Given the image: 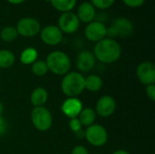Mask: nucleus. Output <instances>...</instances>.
I'll list each match as a JSON object with an SVG mask.
<instances>
[{"label": "nucleus", "instance_id": "1", "mask_svg": "<svg viewBox=\"0 0 155 154\" xmlns=\"http://www.w3.org/2000/svg\"><path fill=\"white\" fill-rule=\"evenodd\" d=\"M96 61L103 64H113L122 55V47L115 39L105 37L95 43L93 52Z\"/></svg>", "mask_w": 155, "mask_h": 154}, {"label": "nucleus", "instance_id": "2", "mask_svg": "<svg viewBox=\"0 0 155 154\" xmlns=\"http://www.w3.org/2000/svg\"><path fill=\"white\" fill-rule=\"evenodd\" d=\"M61 90L66 97H77L84 89V76L78 72H69L64 75Z\"/></svg>", "mask_w": 155, "mask_h": 154}, {"label": "nucleus", "instance_id": "3", "mask_svg": "<svg viewBox=\"0 0 155 154\" xmlns=\"http://www.w3.org/2000/svg\"><path fill=\"white\" fill-rule=\"evenodd\" d=\"M48 71L55 75H64L70 72L72 63L70 57L63 51L51 52L45 60Z\"/></svg>", "mask_w": 155, "mask_h": 154}, {"label": "nucleus", "instance_id": "4", "mask_svg": "<svg viewBox=\"0 0 155 154\" xmlns=\"http://www.w3.org/2000/svg\"><path fill=\"white\" fill-rule=\"evenodd\" d=\"M31 121L37 131L47 132L53 125V115L45 106L34 107L31 112Z\"/></svg>", "mask_w": 155, "mask_h": 154}, {"label": "nucleus", "instance_id": "5", "mask_svg": "<svg viewBox=\"0 0 155 154\" xmlns=\"http://www.w3.org/2000/svg\"><path fill=\"white\" fill-rule=\"evenodd\" d=\"M84 138L89 144L94 147H102L108 141L107 130L101 124L94 123L84 131Z\"/></svg>", "mask_w": 155, "mask_h": 154}, {"label": "nucleus", "instance_id": "6", "mask_svg": "<svg viewBox=\"0 0 155 154\" xmlns=\"http://www.w3.org/2000/svg\"><path fill=\"white\" fill-rule=\"evenodd\" d=\"M16 31L18 35L24 37H34L41 31L39 21L34 17H23L16 24Z\"/></svg>", "mask_w": 155, "mask_h": 154}, {"label": "nucleus", "instance_id": "7", "mask_svg": "<svg viewBox=\"0 0 155 154\" xmlns=\"http://www.w3.org/2000/svg\"><path fill=\"white\" fill-rule=\"evenodd\" d=\"M57 26L63 34H72L78 30L80 26V21L77 18L75 13L72 11L65 12L60 15Z\"/></svg>", "mask_w": 155, "mask_h": 154}, {"label": "nucleus", "instance_id": "8", "mask_svg": "<svg viewBox=\"0 0 155 154\" xmlns=\"http://www.w3.org/2000/svg\"><path fill=\"white\" fill-rule=\"evenodd\" d=\"M136 76L143 84H155V64L153 62H142L136 67Z\"/></svg>", "mask_w": 155, "mask_h": 154}, {"label": "nucleus", "instance_id": "9", "mask_svg": "<svg viewBox=\"0 0 155 154\" xmlns=\"http://www.w3.org/2000/svg\"><path fill=\"white\" fill-rule=\"evenodd\" d=\"M84 36L93 43H97L106 37V25L101 21H93L84 28Z\"/></svg>", "mask_w": 155, "mask_h": 154}, {"label": "nucleus", "instance_id": "10", "mask_svg": "<svg viewBox=\"0 0 155 154\" xmlns=\"http://www.w3.org/2000/svg\"><path fill=\"white\" fill-rule=\"evenodd\" d=\"M39 34L42 42L50 46L57 45L63 40V33L57 25H46L43 29H41Z\"/></svg>", "mask_w": 155, "mask_h": 154}, {"label": "nucleus", "instance_id": "11", "mask_svg": "<svg viewBox=\"0 0 155 154\" xmlns=\"http://www.w3.org/2000/svg\"><path fill=\"white\" fill-rule=\"evenodd\" d=\"M116 110V102L111 95H104L100 97L95 104L96 115L108 118L114 113Z\"/></svg>", "mask_w": 155, "mask_h": 154}, {"label": "nucleus", "instance_id": "12", "mask_svg": "<svg viewBox=\"0 0 155 154\" xmlns=\"http://www.w3.org/2000/svg\"><path fill=\"white\" fill-rule=\"evenodd\" d=\"M83 108V103L78 97H67L61 105L62 113L69 119L78 117Z\"/></svg>", "mask_w": 155, "mask_h": 154}, {"label": "nucleus", "instance_id": "13", "mask_svg": "<svg viewBox=\"0 0 155 154\" xmlns=\"http://www.w3.org/2000/svg\"><path fill=\"white\" fill-rule=\"evenodd\" d=\"M76 68L82 72L86 73L94 69L96 64V59L93 54V52L84 50L78 54L76 57Z\"/></svg>", "mask_w": 155, "mask_h": 154}, {"label": "nucleus", "instance_id": "14", "mask_svg": "<svg viewBox=\"0 0 155 154\" xmlns=\"http://www.w3.org/2000/svg\"><path fill=\"white\" fill-rule=\"evenodd\" d=\"M75 15L80 22L89 24L95 18L96 11L90 2H83L78 5Z\"/></svg>", "mask_w": 155, "mask_h": 154}, {"label": "nucleus", "instance_id": "15", "mask_svg": "<svg viewBox=\"0 0 155 154\" xmlns=\"http://www.w3.org/2000/svg\"><path fill=\"white\" fill-rule=\"evenodd\" d=\"M113 25L117 30L118 36L126 37V36L131 35L134 33V24L132 23L131 20H129L126 17H118V18H116L114 21Z\"/></svg>", "mask_w": 155, "mask_h": 154}, {"label": "nucleus", "instance_id": "16", "mask_svg": "<svg viewBox=\"0 0 155 154\" xmlns=\"http://www.w3.org/2000/svg\"><path fill=\"white\" fill-rule=\"evenodd\" d=\"M48 100V92L44 87H36L30 95V102L34 107L45 106Z\"/></svg>", "mask_w": 155, "mask_h": 154}, {"label": "nucleus", "instance_id": "17", "mask_svg": "<svg viewBox=\"0 0 155 154\" xmlns=\"http://www.w3.org/2000/svg\"><path fill=\"white\" fill-rule=\"evenodd\" d=\"M103 79L97 74H90L84 77V89L95 93L102 89L103 87Z\"/></svg>", "mask_w": 155, "mask_h": 154}, {"label": "nucleus", "instance_id": "18", "mask_svg": "<svg viewBox=\"0 0 155 154\" xmlns=\"http://www.w3.org/2000/svg\"><path fill=\"white\" fill-rule=\"evenodd\" d=\"M77 118L80 121L82 126L88 127L95 123L96 113L92 108H83V110L81 111Z\"/></svg>", "mask_w": 155, "mask_h": 154}, {"label": "nucleus", "instance_id": "19", "mask_svg": "<svg viewBox=\"0 0 155 154\" xmlns=\"http://www.w3.org/2000/svg\"><path fill=\"white\" fill-rule=\"evenodd\" d=\"M38 58V52L34 47H26L25 48L20 54V62L23 64H34Z\"/></svg>", "mask_w": 155, "mask_h": 154}, {"label": "nucleus", "instance_id": "20", "mask_svg": "<svg viewBox=\"0 0 155 154\" xmlns=\"http://www.w3.org/2000/svg\"><path fill=\"white\" fill-rule=\"evenodd\" d=\"M76 2L77 0H50L49 3L55 10L65 13L71 12L74 8Z\"/></svg>", "mask_w": 155, "mask_h": 154}, {"label": "nucleus", "instance_id": "21", "mask_svg": "<svg viewBox=\"0 0 155 154\" xmlns=\"http://www.w3.org/2000/svg\"><path fill=\"white\" fill-rule=\"evenodd\" d=\"M15 62V54L6 49L0 50V68L1 69H7L14 65Z\"/></svg>", "mask_w": 155, "mask_h": 154}, {"label": "nucleus", "instance_id": "22", "mask_svg": "<svg viewBox=\"0 0 155 154\" xmlns=\"http://www.w3.org/2000/svg\"><path fill=\"white\" fill-rule=\"evenodd\" d=\"M18 37V33L16 28L14 26H5L0 31V38L5 43L14 42Z\"/></svg>", "mask_w": 155, "mask_h": 154}, {"label": "nucleus", "instance_id": "23", "mask_svg": "<svg viewBox=\"0 0 155 154\" xmlns=\"http://www.w3.org/2000/svg\"><path fill=\"white\" fill-rule=\"evenodd\" d=\"M31 65H32L31 66V71L35 76L41 77V76L45 75L49 72L48 68H47V65H46V63L44 60H36Z\"/></svg>", "mask_w": 155, "mask_h": 154}, {"label": "nucleus", "instance_id": "24", "mask_svg": "<svg viewBox=\"0 0 155 154\" xmlns=\"http://www.w3.org/2000/svg\"><path fill=\"white\" fill-rule=\"evenodd\" d=\"M115 0H91V4L94 6V8L96 9H100V10H105L110 8L114 4Z\"/></svg>", "mask_w": 155, "mask_h": 154}, {"label": "nucleus", "instance_id": "25", "mask_svg": "<svg viewBox=\"0 0 155 154\" xmlns=\"http://www.w3.org/2000/svg\"><path fill=\"white\" fill-rule=\"evenodd\" d=\"M69 128L74 133H76L77 132L82 130L83 126H82L80 121L78 120V118L76 117V118L69 119Z\"/></svg>", "mask_w": 155, "mask_h": 154}, {"label": "nucleus", "instance_id": "26", "mask_svg": "<svg viewBox=\"0 0 155 154\" xmlns=\"http://www.w3.org/2000/svg\"><path fill=\"white\" fill-rule=\"evenodd\" d=\"M146 0H123L124 4L131 8H137L142 6Z\"/></svg>", "mask_w": 155, "mask_h": 154}, {"label": "nucleus", "instance_id": "27", "mask_svg": "<svg viewBox=\"0 0 155 154\" xmlns=\"http://www.w3.org/2000/svg\"><path fill=\"white\" fill-rule=\"evenodd\" d=\"M145 93H146L147 97H148L152 102H154L155 101V84H149V85H146V88H145Z\"/></svg>", "mask_w": 155, "mask_h": 154}, {"label": "nucleus", "instance_id": "28", "mask_svg": "<svg viewBox=\"0 0 155 154\" xmlns=\"http://www.w3.org/2000/svg\"><path fill=\"white\" fill-rule=\"evenodd\" d=\"M118 36V33L117 30L115 29V27L112 25L109 27H106V37L110 38V39H114Z\"/></svg>", "mask_w": 155, "mask_h": 154}, {"label": "nucleus", "instance_id": "29", "mask_svg": "<svg viewBox=\"0 0 155 154\" xmlns=\"http://www.w3.org/2000/svg\"><path fill=\"white\" fill-rule=\"evenodd\" d=\"M7 128H8V125H7L5 119L3 116H0V137L6 133Z\"/></svg>", "mask_w": 155, "mask_h": 154}, {"label": "nucleus", "instance_id": "30", "mask_svg": "<svg viewBox=\"0 0 155 154\" xmlns=\"http://www.w3.org/2000/svg\"><path fill=\"white\" fill-rule=\"evenodd\" d=\"M71 154H89L88 150L83 146V145H77L74 146L72 150V153Z\"/></svg>", "mask_w": 155, "mask_h": 154}, {"label": "nucleus", "instance_id": "31", "mask_svg": "<svg viewBox=\"0 0 155 154\" xmlns=\"http://www.w3.org/2000/svg\"><path fill=\"white\" fill-rule=\"evenodd\" d=\"M75 134V136L79 139V140H81V139H83V137H84V131H83V129L82 130H80L79 132H77L76 133H74Z\"/></svg>", "mask_w": 155, "mask_h": 154}, {"label": "nucleus", "instance_id": "32", "mask_svg": "<svg viewBox=\"0 0 155 154\" xmlns=\"http://www.w3.org/2000/svg\"><path fill=\"white\" fill-rule=\"evenodd\" d=\"M6 1L12 5H20V4L24 3L25 0H6Z\"/></svg>", "mask_w": 155, "mask_h": 154}, {"label": "nucleus", "instance_id": "33", "mask_svg": "<svg viewBox=\"0 0 155 154\" xmlns=\"http://www.w3.org/2000/svg\"><path fill=\"white\" fill-rule=\"evenodd\" d=\"M112 154H131L129 152L125 151V150H117L115 152H114Z\"/></svg>", "mask_w": 155, "mask_h": 154}, {"label": "nucleus", "instance_id": "34", "mask_svg": "<svg viewBox=\"0 0 155 154\" xmlns=\"http://www.w3.org/2000/svg\"><path fill=\"white\" fill-rule=\"evenodd\" d=\"M3 113H4V104H3V103L0 101V116L3 115Z\"/></svg>", "mask_w": 155, "mask_h": 154}]
</instances>
